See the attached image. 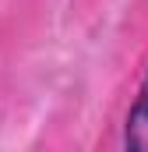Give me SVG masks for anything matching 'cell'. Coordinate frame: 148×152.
<instances>
[{
	"label": "cell",
	"mask_w": 148,
	"mask_h": 152,
	"mask_svg": "<svg viewBox=\"0 0 148 152\" xmlns=\"http://www.w3.org/2000/svg\"><path fill=\"white\" fill-rule=\"evenodd\" d=\"M113 152H148V71L127 106V113H123L120 138H116Z\"/></svg>",
	"instance_id": "cell-1"
}]
</instances>
